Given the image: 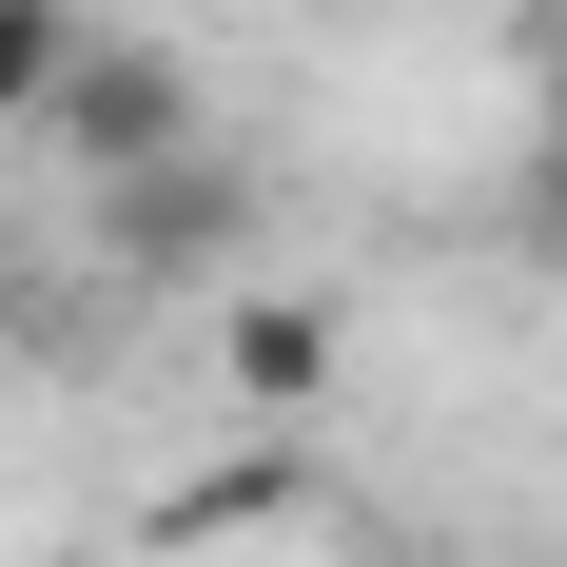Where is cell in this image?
Segmentation results:
<instances>
[{"label":"cell","instance_id":"6da1fadb","mask_svg":"<svg viewBox=\"0 0 567 567\" xmlns=\"http://www.w3.org/2000/svg\"><path fill=\"white\" fill-rule=\"evenodd\" d=\"M79 196H99V275L117 293H235V275H255V216H275L235 137H176V157L79 176Z\"/></svg>","mask_w":567,"mask_h":567},{"label":"cell","instance_id":"7a4b0ae2","mask_svg":"<svg viewBox=\"0 0 567 567\" xmlns=\"http://www.w3.org/2000/svg\"><path fill=\"white\" fill-rule=\"evenodd\" d=\"M59 176H137V157H176V137H216L196 117V59L176 40H137V20H79V59H59V99L20 117Z\"/></svg>","mask_w":567,"mask_h":567},{"label":"cell","instance_id":"3957f363","mask_svg":"<svg viewBox=\"0 0 567 567\" xmlns=\"http://www.w3.org/2000/svg\"><path fill=\"white\" fill-rule=\"evenodd\" d=\"M333 372H352V313H333V293H275V275L216 293V392L235 411H313Z\"/></svg>","mask_w":567,"mask_h":567},{"label":"cell","instance_id":"277c9868","mask_svg":"<svg viewBox=\"0 0 567 567\" xmlns=\"http://www.w3.org/2000/svg\"><path fill=\"white\" fill-rule=\"evenodd\" d=\"M313 489H333V470H313V451L275 431V451H216L196 489H157V509H137V548H235V528H313Z\"/></svg>","mask_w":567,"mask_h":567},{"label":"cell","instance_id":"5b68a950","mask_svg":"<svg viewBox=\"0 0 567 567\" xmlns=\"http://www.w3.org/2000/svg\"><path fill=\"white\" fill-rule=\"evenodd\" d=\"M79 20H99V0H0V137H20V117L59 99V59H79Z\"/></svg>","mask_w":567,"mask_h":567},{"label":"cell","instance_id":"8992f818","mask_svg":"<svg viewBox=\"0 0 567 567\" xmlns=\"http://www.w3.org/2000/svg\"><path fill=\"white\" fill-rule=\"evenodd\" d=\"M528 255H548V275H567V117H548V137H528Z\"/></svg>","mask_w":567,"mask_h":567},{"label":"cell","instance_id":"52a82bcc","mask_svg":"<svg viewBox=\"0 0 567 567\" xmlns=\"http://www.w3.org/2000/svg\"><path fill=\"white\" fill-rule=\"evenodd\" d=\"M528 59H548V117H567V0H548V20H528Z\"/></svg>","mask_w":567,"mask_h":567}]
</instances>
